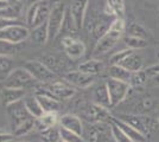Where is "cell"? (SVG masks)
<instances>
[{
    "mask_svg": "<svg viewBox=\"0 0 159 142\" xmlns=\"http://www.w3.org/2000/svg\"><path fill=\"white\" fill-rule=\"evenodd\" d=\"M7 113L13 123L14 136L26 135L34 128V118L29 114L23 101L7 105Z\"/></svg>",
    "mask_w": 159,
    "mask_h": 142,
    "instance_id": "obj_1",
    "label": "cell"
},
{
    "mask_svg": "<svg viewBox=\"0 0 159 142\" xmlns=\"http://www.w3.org/2000/svg\"><path fill=\"white\" fill-rule=\"evenodd\" d=\"M125 31H126L125 20L116 18L112 24V26L109 27V30L100 39L96 41V44L94 47V54L101 56V54H105L108 51H111L122 38Z\"/></svg>",
    "mask_w": 159,
    "mask_h": 142,
    "instance_id": "obj_2",
    "label": "cell"
},
{
    "mask_svg": "<svg viewBox=\"0 0 159 142\" xmlns=\"http://www.w3.org/2000/svg\"><path fill=\"white\" fill-rule=\"evenodd\" d=\"M111 65H119L126 69L131 72H138L144 70V58L141 57V54L135 52L134 50L131 49H125L121 50L119 52H115L111 57Z\"/></svg>",
    "mask_w": 159,
    "mask_h": 142,
    "instance_id": "obj_3",
    "label": "cell"
},
{
    "mask_svg": "<svg viewBox=\"0 0 159 142\" xmlns=\"http://www.w3.org/2000/svg\"><path fill=\"white\" fill-rule=\"evenodd\" d=\"M66 14V8L64 2H58L55 4L51 8L50 15L48 18V31H49V41L55 39L58 33L62 31L63 27V23H64V18Z\"/></svg>",
    "mask_w": 159,
    "mask_h": 142,
    "instance_id": "obj_4",
    "label": "cell"
},
{
    "mask_svg": "<svg viewBox=\"0 0 159 142\" xmlns=\"http://www.w3.org/2000/svg\"><path fill=\"white\" fill-rule=\"evenodd\" d=\"M27 38H30V30L19 23L0 30V41H5L14 45H19Z\"/></svg>",
    "mask_w": 159,
    "mask_h": 142,
    "instance_id": "obj_5",
    "label": "cell"
},
{
    "mask_svg": "<svg viewBox=\"0 0 159 142\" xmlns=\"http://www.w3.org/2000/svg\"><path fill=\"white\" fill-rule=\"evenodd\" d=\"M34 82L36 81L32 78V76L24 68H16L10 72L7 78L4 81V87L25 90L26 88L31 87Z\"/></svg>",
    "mask_w": 159,
    "mask_h": 142,
    "instance_id": "obj_6",
    "label": "cell"
},
{
    "mask_svg": "<svg viewBox=\"0 0 159 142\" xmlns=\"http://www.w3.org/2000/svg\"><path fill=\"white\" fill-rule=\"evenodd\" d=\"M23 68L32 76L36 82L39 83H51L55 78V74L42 61H27Z\"/></svg>",
    "mask_w": 159,
    "mask_h": 142,
    "instance_id": "obj_7",
    "label": "cell"
},
{
    "mask_svg": "<svg viewBox=\"0 0 159 142\" xmlns=\"http://www.w3.org/2000/svg\"><path fill=\"white\" fill-rule=\"evenodd\" d=\"M106 84L108 88V93H109V97H111L112 107H116L124 100H126L128 93L131 90L129 84H127L125 82L113 80V78H108L106 81Z\"/></svg>",
    "mask_w": 159,
    "mask_h": 142,
    "instance_id": "obj_8",
    "label": "cell"
},
{
    "mask_svg": "<svg viewBox=\"0 0 159 142\" xmlns=\"http://www.w3.org/2000/svg\"><path fill=\"white\" fill-rule=\"evenodd\" d=\"M108 134H112L111 122L107 123H90L88 128L83 127V139L88 142H102L108 139Z\"/></svg>",
    "mask_w": 159,
    "mask_h": 142,
    "instance_id": "obj_9",
    "label": "cell"
},
{
    "mask_svg": "<svg viewBox=\"0 0 159 142\" xmlns=\"http://www.w3.org/2000/svg\"><path fill=\"white\" fill-rule=\"evenodd\" d=\"M44 93L52 96L53 98H56L58 101H62V100H70L76 91H75L74 87H71L66 81H56L48 83Z\"/></svg>",
    "mask_w": 159,
    "mask_h": 142,
    "instance_id": "obj_10",
    "label": "cell"
},
{
    "mask_svg": "<svg viewBox=\"0 0 159 142\" xmlns=\"http://www.w3.org/2000/svg\"><path fill=\"white\" fill-rule=\"evenodd\" d=\"M88 5H89V0H73L69 6L68 11L77 30H81L84 25Z\"/></svg>",
    "mask_w": 159,
    "mask_h": 142,
    "instance_id": "obj_11",
    "label": "cell"
},
{
    "mask_svg": "<svg viewBox=\"0 0 159 142\" xmlns=\"http://www.w3.org/2000/svg\"><path fill=\"white\" fill-rule=\"evenodd\" d=\"M64 81L69 83L74 88H81L86 89L90 87L95 81V76H90L87 75L80 70H75V71H69L64 75Z\"/></svg>",
    "mask_w": 159,
    "mask_h": 142,
    "instance_id": "obj_12",
    "label": "cell"
},
{
    "mask_svg": "<svg viewBox=\"0 0 159 142\" xmlns=\"http://www.w3.org/2000/svg\"><path fill=\"white\" fill-rule=\"evenodd\" d=\"M62 44L66 56L71 59H79L86 52V45L81 41L75 39L71 36H66L62 39Z\"/></svg>",
    "mask_w": 159,
    "mask_h": 142,
    "instance_id": "obj_13",
    "label": "cell"
},
{
    "mask_svg": "<svg viewBox=\"0 0 159 142\" xmlns=\"http://www.w3.org/2000/svg\"><path fill=\"white\" fill-rule=\"evenodd\" d=\"M83 116L88 121H90V123H106L107 121L111 122V118L113 117L109 114L108 109L102 108L95 103L84 109Z\"/></svg>",
    "mask_w": 159,
    "mask_h": 142,
    "instance_id": "obj_14",
    "label": "cell"
},
{
    "mask_svg": "<svg viewBox=\"0 0 159 142\" xmlns=\"http://www.w3.org/2000/svg\"><path fill=\"white\" fill-rule=\"evenodd\" d=\"M111 122H113V123H114L127 137H129L133 142H146V140H147V137H146L144 134H141L139 130L133 128L131 124H128L127 122L122 121L121 118L112 117V118H111Z\"/></svg>",
    "mask_w": 159,
    "mask_h": 142,
    "instance_id": "obj_15",
    "label": "cell"
},
{
    "mask_svg": "<svg viewBox=\"0 0 159 142\" xmlns=\"http://www.w3.org/2000/svg\"><path fill=\"white\" fill-rule=\"evenodd\" d=\"M60 127L74 131L79 135H83V123L79 116L74 114H66L60 117Z\"/></svg>",
    "mask_w": 159,
    "mask_h": 142,
    "instance_id": "obj_16",
    "label": "cell"
},
{
    "mask_svg": "<svg viewBox=\"0 0 159 142\" xmlns=\"http://www.w3.org/2000/svg\"><path fill=\"white\" fill-rule=\"evenodd\" d=\"M36 97L39 102L40 107L43 109L44 113H53L57 114L61 109V101L53 98L52 96H50L49 94L42 91V93H37Z\"/></svg>",
    "mask_w": 159,
    "mask_h": 142,
    "instance_id": "obj_17",
    "label": "cell"
},
{
    "mask_svg": "<svg viewBox=\"0 0 159 142\" xmlns=\"http://www.w3.org/2000/svg\"><path fill=\"white\" fill-rule=\"evenodd\" d=\"M94 103L98 104L102 108H112V103H111V97H109V93H108V88H107L106 82L100 83L99 85L95 88L93 93Z\"/></svg>",
    "mask_w": 159,
    "mask_h": 142,
    "instance_id": "obj_18",
    "label": "cell"
},
{
    "mask_svg": "<svg viewBox=\"0 0 159 142\" xmlns=\"http://www.w3.org/2000/svg\"><path fill=\"white\" fill-rule=\"evenodd\" d=\"M26 96V91L24 89H14V88H5L1 91V100L5 105H11L13 103L23 101Z\"/></svg>",
    "mask_w": 159,
    "mask_h": 142,
    "instance_id": "obj_19",
    "label": "cell"
},
{
    "mask_svg": "<svg viewBox=\"0 0 159 142\" xmlns=\"http://www.w3.org/2000/svg\"><path fill=\"white\" fill-rule=\"evenodd\" d=\"M58 121H60V118L57 117V114L44 113L40 117L34 118V128L40 133H43L48 129L57 127V122Z\"/></svg>",
    "mask_w": 159,
    "mask_h": 142,
    "instance_id": "obj_20",
    "label": "cell"
},
{
    "mask_svg": "<svg viewBox=\"0 0 159 142\" xmlns=\"http://www.w3.org/2000/svg\"><path fill=\"white\" fill-rule=\"evenodd\" d=\"M103 12L115 18L124 19L125 17V1L124 0H106Z\"/></svg>",
    "mask_w": 159,
    "mask_h": 142,
    "instance_id": "obj_21",
    "label": "cell"
},
{
    "mask_svg": "<svg viewBox=\"0 0 159 142\" xmlns=\"http://www.w3.org/2000/svg\"><path fill=\"white\" fill-rule=\"evenodd\" d=\"M30 38L32 43L37 45H44L49 41V31H48V23H43L40 25L34 26L30 31Z\"/></svg>",
    "mask_w": 159,
    "mask_h": 142,
    "instance_id": "obj_22",
    "label": "cell"
},
{
    "mask_svg": "<svg viewBox=\"0 0 159 142\" xmlns=\"http://www.w3.org/2000/svg\"><path fill=\"white\" fill-rule=\"evenodd\" d=\"M79 70L90 76H98L103 70V63L99 59H88V61L81 63L79 65Z\"/></svg>",
    "mask_w": 159,
    "mask_h": 142,
    "instance_id": "obj_23",
    "label": "cell"
},
{
    "mask_svg": "<svg viewBox=\"0 0 159 142\" xmlns=\"http://www.w3.org/2000/svg\"><path fill=\"white\" fill-rule=\"evenodd\" d=\"M25 108L29 111V114L32 116L33 118H38L44 114L43 109L40 107L39 102L37 100L36 95H30V96H25V98L23 100Z\"/></svg>",
    "mask_w": 159,
    "mask_h": 142,
    "instance_id": "obj_24",
    "label": "cell"
},
{
    "mask_svg": "<svg viewBox=\"0 0 159 142\" xmlns=\"http://www.w3.org/2000/svg\"><path fill=\"white\" fill-rule=\"evenodd\" d=\"M108 74H109V78L125 82L127 84H129L131 78H132V72L119 65H111L108 69Z\"/></svg>",
    "mask_w": 159,
    "mask_h": 142,
    "instance_id": "obj_25",
    "label": "cell"
},
{
    "mask_svg": "<svg viewBox=\"0 0 159 142\" xmlns=\"http://www.w3.org/2000/svg\"><path fill=\"white\" fill-rule=\"evenodd\" d=\"M42 62L52 71L53 74L60 72L61 70L64 69V61H63L61 57L56 56V54H47V56L43 57Z\"/></svg>",
    "mask_w": 159,
    "mask_h": 142,
    "instance_id": "obj_26",
    "label": "cell"
},
{
    "mask_svg": "<svg viewBox=\"0 0 159 142\" xmlns=\"http://www.w3.org/2000/svg\"><path fill=\"white\" fill-rule=\"evenodd\" d=\"M126 31L127 34L131 36V37H137V38H141V39H145V41H147L150 38V32L141 24L137 23V21L129 23L128 27H126Z\"/></svg>",
    "mask_w": 159,
    "mask_h": 142,
    "instance_id": "obj_27",
    "label": "cell"
},
{
    "mask_svg": "<svg viewBox=\"0 0 159 142\" xmlns=\"http://www.w3.org/2000/svg\"><path fill=\"white\" fill-rule=\"evenodd\" d=\"M21 13V5L20 2H13L11 4L10 6L5 8L4 11L0 12V18H4V19H8V20H14L17 19Z\"/></svg>",
    "mask_w": 159,
    "mask_h": 142,
    "instance_id": "obj_28",
    "label": "cell"
},
{
    "mask_svg": "<svg viewBox=\"0 0 159 142\" xmlns=\"http://www.w3.org/2000/svg\"><path fill=\"white\" fill-rule=\"evenodd\" d=\"M156 105H157V102H156L154 98H152V97H144L137 103L135 108L138 109V115H146L148 111H152Z\"/></svg>",
    "mask_w": 159,
    "mask_h": 142,
    "instance_id": "obj_29",
    "label": "cell"
},
{
    "mask_svg": "<svg viewBox=\"0 0 159 142\" xmlns=\"http://www.w3.org/2000/svg\"><path fill=\"white\" fill-rule=\"evenodd\" d=\"M148 80H150V78L147 77L145 70H141V71H138V72H133L131 82H129V87H131V88H135V89L143 88V85H144Z\"/></svg>",
    "mask_w": 159,
    "mask_h": 142,
    "instance_id": "obj_30",
    "label": "cell"
},
{
    "mask_svg": "<svg viewBox=\"0 0 159 142\" xmlns=\"http://www.w3.org/2000/svg\"><path fill=\"white\" fill-rule=\"evenodd\" d=\"M13 70L10 57H0V82H4L10 72Z\"/></svg>",
    "mask_w": 159,
    "mask_h": 142,
    "instance_id": "obj_31",
    "label": "cell"
},
{
    "mask_svg": "<svg viewBox=\"0 0 159 142\" xmlns=\"http://www.w3.org/2000/svg\"><path fill=\"white\" fill-rule=\"evenodd\" d=\"M60 134H61V141L63 142H86L82 135H79L74 131H70L68 129H64L60 127Z\"/></svg>",
    "mask_w": 159,
    "mask_h": 142,
    "instance_id": "obj_32",
    "label": "cell"
},
{
    "mask_svg": "<svg viewBox=\"0 0 159 142\" xmlns=\"http://www.w3.org/2000/svg\"><path fill=\"white\" fill-rule=\"evenodd\" d=\"M125 43L127 45V49H131V50H141L144 47L147 46V41L145 39H141V38H137V37H131V36H127L125 38Z\"/></svg>",
    "mask_w": 159,
    "mask_h": 142,
    "instance_id": "obj_33",
    "label": "cell"
},
{
    "mask_svg": "<svg viewBox=\"0 0 159 142\" xmlns=\"http://www.w3.org/2000/svg\"><path fill=\"white\" fill-rule=\"evenodd\" d=\"M42 135V141L43 142H60L61 141V134L60 128L53 127L40 133Z\"/></svg>",
    "mask_w": 159,
    "mask_h": 142,
    "instance_id": "obj_34",
    "label": "cell"
},
{
    "mask_svg": "<svg viewBox=\"0 0 159 142\" xmlns=\"http://www.w3.org/2000/svg\"><path fill=\"white\" fill-rule=\"evenodd\" d=\"M18 45H14L5 41H0V57H11L18 52Z\"/></svg>",
    "mask_w": 159,
    "mask_h": 142,
    "instance_id": "obj_35",
    "label": "cell"
},
{
    "mask_svg": "<svg viewBox=\"0 0 159 142\" xmlns=\"http://www.w3.org/2000/svg\"><path fill=\"white\" fill-rule=\"evenodd\" d=\"M38 6H39V1L38 2H34L32 5H30L29 10L26 12V24L29 26H34V21H36V18H37V12H38Z\"/></svg>",
    "mask_w": 159,
    "mask_h": 142,
    "instance_id": "obj_36",
    "label": "cell"
},
{
    "mask_svg": "<svg viewBox=\"0 0 159 142\" xmlns=\"http://www.w3.org/2000/svg\"><path fill=\"white\" fill-rule=\"evenodd\" d=\"M111 129H112V137L115 142H133L129 137H127L121 130H120L113 122H111Z\"/></svg>",
    "mask_w": 159,
    "mask_h": 142,
    "instance_id": "obj_37",
    "label": "cell"
},
{
    "mask_svg": "<svg viewBox=\"0 0 159 142\" xmlns=\"http://www.w3.org/2000/svg\"><path fill=\"white\" fill-rule=\"evenodd\" d=\"M145 70L146 75H147V77L151 80L152 77L154 76H157L159 75V64H154V65H151V67H148V68L144 69Z\"/></svg>",
    "mask_w": 159,
    "mask_h": 142,
    "instance_id": "obj_38",
    "label": "cell"
},
{
    "mask_svg": "<svg viewBox=\"0 0 159 142\" xmlns=\"http://www.w3.org/2000/svg\"><path fill=\"white\" fill-rule=\"evenodd\" d=\"M13 139H14L13 134H7V133L0 131V142H12Z\"/></svg>",
    "mask_w": 159,
    "mask_h": 142,
    "instance_id": "obj_39",
    "label": "cell"
},
{
    "mask_svg": "<svg viewBox=\"0 0 159 142\" xmlns=\"http://www.w3.org/2000/svg\"><path fill=\"white\" fill-rule=\"evenodd\" d=\"M13 24H17L16 20H8V19H4V18H0V30L5 28V27L10 26V25H13Z\"/></svg>",
    "mask_w": 159,
    "mask_h": 142,
    "instance_id": "obj_40",
    "label": "cell"
},
{
    "mask_svg": "<svg viewBox=\"0 0 159 142\" xmlns=\"http://www.w3.org/2000/svg\"><path fill=\"white\" fill-rule=\"evenodd\" d=\"M11 4H13V2H7V1H4V0H0V12L4 11L5 8H7Z\"/></svg>",
    "mask_w": 159,
    "mask_h": 142,
    "instance_id": "obj_41",
    "label": "cell"
},
{
    "mask_svg": "<svg viewBox=\"0 0 159 142\" xmlns=\"http://www.w3.org/2000/svg\"><path fill=\"white\" fill-rule=\"evenodd\" d=\"M151 81L153 82V84H154V85H158V87H159V75H157V76L152 77V78H151Z\"/></svg>",
    "mask_w": 159,
    "mask_h": 142,
    "instance_id": "obj_42",
    "label": "cell"
},
{
    "mask_svg": "<svg viewBox=\"0 0 159 142\" xmlns=\"http://www.w3.org/2000/svg\"><path fill=\"white\" fill-rule=\"evenodd\" d=\"M38 1H42V0H29L30 5H32V4H34V2H38Z\"/></svg>",
    "mask_w": 159,
    "mask_h": 142,
    "instance_id": "obj_43",
    "label": "cell"
},
{
    "mask_svg": "<svg viewBox=\"0 0 159 142\" xmlns=\"http://www.w3.org/2000/svg\"><path fill=\"white\" fill-rule=\"evenodd\" d=\"M156 57H157V59L159 61V50L157 51V54H156Z\"/></svg>",
    "mask_w": 159,
    "mask_h": 142,
    "instance_id": "obj_44",
    "label": "cell"
},
{
    "mask_svg": "<svg viewBox=\"0 0 159 142\" xmlns=\"http://www.w3.org/2000/svg\"><path fill=\"white\" fill-rule=\"evenodd\" d=\"M16 1H18V2H21V1H24V0H16Z\"/></svg>",
    "mask_w": 159,
    "mask_h": 142,
    "instance_id": "obj_45",
    "label": "cell"
},
{
    "mask_svg": "<svg viewBox=\"0 0 159 142\" xmlns=\"http://www.w3.org/2000/svg\"><path fill=\"white\" fill-rule=\"evenodd\" d=\"M157 120H158V124H159V116H158V118H157Z\"/></svg>",
    "mask_w": 159,
    "mask_h": 142,
    "instance_id": "obj_46",
    "label": "cell"
},
{
    "mask_svg": "<svg viewBox=\"0 0 159 142\" xmlns=\"http://www.w3.org/2000/svg\"><path fill=\"white\" fill-rule=\"evenodd\" d=\"M60 142H63V141H60Z\"/></svg>",
    "mask_w": 159,
    "mask_h": 142,
    "instance_id": "obj_47",
    "label": "cell"
},
{
    "mask_svg": "<svg viewBox=\"0 0 159 142\" xmlns=\"http://www.w3.org/2000/svg\"><path fill=\"white\" fill-rule=\"evenodd\" d=\"M158 44H159V43H158Z\"/></svg>",
    "mask_w": 159,
    "mask_h": 142,
    "instance_id": "obj_48",
    "label": "cell"
}]
</instances>
